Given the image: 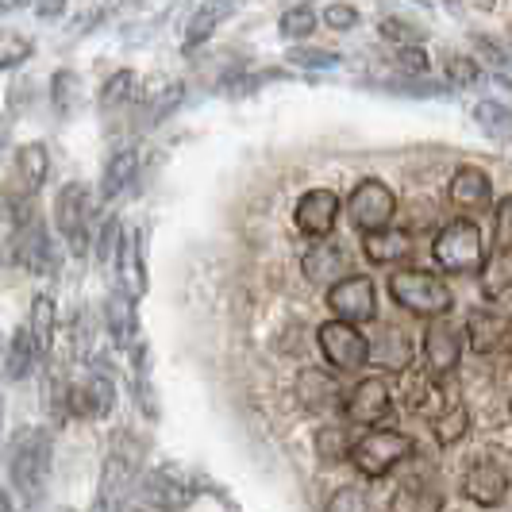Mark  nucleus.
Wrapping results in <instances>:
<instances>
[{
    "label": "nucleus",
    "instance_id": "37",
    "mask_svg": "<svg viewBox=\"0 0 512 512\" xmlns=\"http://www.w3.org/2000/svg\"><path fill=\"white\" fill-rule=\"evenodd\" d=\"M378 31H382L385 43H393V47H420L424 35H428L424 27L405 20V16H385L382 24H378Z\"/></svg>",
    "mask_w": 512,
    "mask_h": 512
},
{
    "label": "nucleus",
    "instance_id": "35",
    "mask_svg": "<svg viewBox=\"0 0 512 512\" xmlns=\"http://www.w3.org/2000/svg\"><path fill=\"white\" fill-rule=\"evenodd\" d=\"M139 97V74H131V70H120V74H112L104 81L101 89V108L104 112H112L116 104H131Z\"/></svg>",
    "mask_w": 512,
    "mask_h": 512
},
{
    "label": "nucleus",
    "instance_id": "23",
    "mask_svg": "<svg viewBox=\"0 0 512 512\" xmlns=\"http://www.w3.org/2000/svg\"><path fill=\"white\" fill-rule=\"evenodd\" d=\"M43 359L35 335H31V324L16 328L12 339H8V355H4V370H8V382H27L35 374V366Z\"/></svg>",
    "mask_w": 512,
    "mask_h": 512
},
{
    "label": "nucleus",
    "instance_id": "32",
    "mask_svg": "<svg viewBox=\"0 0 512 512\" xmlns=\"http://www.w3.org/2000/svg\"><path fill=\"white\" fill-rule=\"evenodd\" d=\"M466 428H470V412L462 409V405H447L443 412L432 416V436H436L439 447L459 443V439L466 436Z\"/></svg>",
    "mask_w": 512,
    "mask_h": 512
},
{
    "label": "nucleus",
    "instance_id": "4",
    "mask_svg": "<svg viewBox=\"0 0 512 512\" xmlns=\"http://www.w3.org/2000/svg\"><path fill=\"white\" fill-rule=\"evenodd\" d=\"M432 258L447 274H478L486 266L482 255V231L474 220H451L432 243Z\"/></svg>",
    "mask_w": 512,
    "mask_h": 512
},
{
    "label": "nucleus",
    "instance_id": "2",
    "mask_svg": "<svg viewBox=\"0 0 512 512\" xmlns=\"http://www.w3.org/2000/svg\"><path fill=\"white\" fill-rule=\"evenodd\" d=\"M139 474H143V439L135 436L131 428H120L116 436L108 439V451H104L97 512H124Z\"/></svg>",
    "mask_w": 512,
    "mask_h": 512
},
{
    "label": "nucleus",
    "instance_id": "19",
    "mask_svg": "<svg viewBox=\"0 0 512 512\" xmlns=\"http://www.w3.org/2000/svg\"><path fill=\"white\" fill-rule=\"evenodd\" d=\"M301 266H305L308 282L328 285V289L351 274V258H347V251H343L339 243H328V239H316V247H308V255Z\"/></svg>",
    "mask_w": 512,
    "mask_h": 512
},
{
    "label": "nucleus",
    "instance_id": "33",
    "mask_svg": "<svg viewBox=\"0 0 512 512\" xmlns=\"http://www.w3.org/2000/svg\"><path fill=\"white\" fill-rule=\"evenodd\" d=\"M474 120H478V128L493 135V139H512V112L505 104L497 101H478L474 104Z\"/></svg>",
    "mask_w": 512,
    "mask_h": 512
},
{
    "label": "nucleus",
    "instance_id": "44",
    "mask_svg": "<svg viewBox=\"0 0 512 512\" xmlns=\"http://www.w3.org/2000/svg\"><path fill=\"white\" fill-rule=\"evenodd\" d=\"M31 51H35V43H31L27 35L8 31V35H4V47H0V66H4V70H16L20 62L31 58Z\"/></svg>",
    "mask_w": 512,
    "mask_h": 512
},
{
    "label": "nucleus",
    "instance_id": "15",
    "mask_svg": "<svg viewBox=\"0 0 512 512\" xmlns=\"http://www.w3.org/2000/svg\"><path fill=\"white\" fill-rule=\"evenodd\" d=\"M505 493H509V478H505V470L497 462L489 459L470 462V470L462 478V497L466 501H474L482 509H497L505 501Z\"/></svg>",
    "mask_w": 512,
    "mask_h": 512
},
{
    "label": "nucleus",
    "instance_id": "8",
    "mask_svg": "<svg viewBox=\"0 0 512 512\" xmlns=\"http://www.w3.org/2000/svg\"><path fill=\"white\" fill-rule=\"evenodd\" d=\"M116 405V378H112V366L101 359L89 362V370L70 382V412L77 416H93V420H104Z\"/></svg>",
    "mask_w": 512,
    "mask_h": 512
},
{
    "label": "nucleus",
    "instance_id": "6",
    "mask_svg": "<svg viewBox=\"0 0 512 512\" xmlns=\"http://www.w3.org/2000/svg\"><path fill=\"white\" fill-rule=\"evenodd\" d=\"M54 220H58V235L70 243V251L77 258L89 255V228H93V197H89V185L70 181L58 189V201H54Z\"/></svg>",
    "mask_w": 512,
    "mask_h": 512
},
{
    "label": "nucleus",
    "instance_id": "7",
    "mask_svg": "<svg viewBox=\"0 0 512 512\" xmlns=\"http://www.w3.org/2000/svg\"><path fill=\"white\" fill-rule=\"evenodd\" d=\"M316 343H320V351H324V359L332 362L335 370H343V374H355L362 370L366 362H370V339L359 332V324H351V320H328V324H320V332H316Z\"/></svg>",
    "mask_w": 512,
    "mask_h": 512
},
{
    "label": "nucleus",
    "instance_id": "50",
    "mask_svg": "<svg viewBox=\"0 0 512 512\" xmlns=\"http://www.w3.org/2000/svg\"><path fill=\"white\" fill-rule=\"evenodd\" d=\"M474 4H478V8H493V4H497V0H474Z\"/></svg>",
    "mask_w": 512,
    "mask_h": 512
},
{
    "label": "nucleus",
    "instance_id": "41",
    "mask_svg": "<svg viewBox=\"0 0 512 512\" xmlns=\"http://www.w3.org/2000/svg\"><path fill=\"white\" fill-rule=\"evenodd\" d=\"M470 43H474V51H478V62L489 66L493 74H505V70L512 66V54L505 51L501 43H493V39H486V35H474Z\"/></svg>",
    "mask_w": 512,
    "mask_h": 512
},
{
    "label": "nucleus",
    "instance_id": "48",
    "mask_svg": "<svg viewBox=\"0 0 512 512\" xmlns=\"http://www.w3.org/2000/svg\"><path fill=\"white\" fill-rule=\"evenodd\" d=\"M35 12H39L43 20H54V16H62V12H66V0H39V4H35Z\"/></svg>",
    "mask_w": 512,
    "mask_h": 512
},
{
    "label": "nucleus",
    "instance_id": "1",
    "mask_svg": "<svg viewBox=\"0 0 512 512\" xmlns=\"http://www.w3.org/2000/svg\"><path fill=\"white\" fill-rule=\"evenodd\" d=\"M54 443L47 428H20L8 439V482L24 505H39L51 486Z\"/></svg>",
    "mask_w": 512,
    "mask_h": 512
},
{
    "label": "nucleus",
    "instance_id": "39",
    "mask_svg": "<svg viewBox=\"0 0 512 512\" xmlns=\"http://www.w3.org/2000/svg\"><path fill=\"white\" fill-rule=\"evenodd\" d=\"M351 447H355V439H347V432L335 428V424H328V428L316 432V455H320L324 462L351 459Z\"/></svg>",
    "mask_w": 512,
    "mask_h": 512
},
{
    "label": "nucleus",
    "instance_id": "43",
    "mask_svg": "<svg viewBox=\"0 0 512 512\" xmlns=\"http://www.w3.org/2000/svg\"><path fill=\"white\" fill-rule=\"evenodd\" d=\"M393 66H397V74L405 77H428V70H432L428 54L420 51V47H397L393 51Z\"/></svg>",
    "mask_w": 512,
    "mask_h": 512
},
{
    "label": "nucleus",
    "instance_id": "24",
    "mask_svg": "<svg viewBox=\"0 0 512 512\" xmlns=\"http://www.w3.org/2000/svg\"><path fill=\"white\" fill-rule=\"evenodd\" d=\"M297 397H301V405L305 409H328V405H343V389L335 382L332 374H324V370H301L297 374Z\"/></svg>",
    "mask_w": 512,
    "mask_h": 512
},
{
    "label": "nucleus",
    "instance_id": "45",
    "mask_svg": "<svg viewBox=\"0 0 512 512\" xmlns=\"http://www.w3.org/2000/svg\"><path fill=\"white\" fill-rule=\"evenodd\" d=\"M328 512H370V501L359 486H343L328 497Z\"/></svg>",
    "mask_w": 512,
    "mask_h": 512
},
{
    "label": "nucleus",
    "instance_id": "46",
    "mask_svg": "<svg viewBox=\"0 0 512 512\" xmlns=\"http://www.w3.org/2000/svg\"><path fill=\"white\" fill-rule=\"evenodd\" d=\"M324 24L332 27V31H355L359 27V12L351 4H343V0H335V4L324 8Z\"/></svg>",
    "mask_w": 512,
    "mask_h": 512
},
{
    "label": "nucleus",
    "instance_id": "28",
    "mask_svg": "<svg viewBox=\"0 0 512 512\" xmlns=\"http://www.w3.org/2000/svg\"><path fill=\"white\" fill-rule=\"evenodd\" d=\"M389 512H443V497L428 478H412L405 486H397Z\"/></svg>",
    "mask_w": 512,
    "mask_h": 512
},
{
    "label": "nucleus",
    "instance_id": "29",
    "mask_svg": "<svg viewBox=\"0 0 512 512\" xmlns=\"http://www.w3.org/2000/svg\"><path fill=\"white\" fill-rule=\"evenodd\" d=\"M235 4H239V0H205V4H201V12L189 20V31H185V47H201L208 35H212V27H220V20L228 16Z\"/></svg>",
    "mask_w": 512,
    "mask_h": 512
},
{
    "label": "nucleus",
    "instance_id": "22",
    "mask_svg": "<svg viewBox=\"0 0 512 512\" xmlns=\"http://www.w3.org/2000/svg\"><path fill=\"white\" fill-rule=\"evenodd\" d=\"M362 255L370 258L374 266H393L405 262L412 255V235L401 228H378L362 231Z\"/></svg>",
    "mask_w": 512,
    "mask_h": 512
},
{
    "label": "nucleus",
    "instance_id": "17",
    "mask_svg": "<svg viewBox=\"0 0 512 512\" xmlns=\"http://www.w3.org/2000/svg\"><path fill=\"white\" fill-rule=\"evenodd\" d=\"M366 339H370V362H374L378 370L405 374L412 366V339L401 332L397 324H378Z\"/></svg>",
    "mask_w": 512,
    "mask_h": 512
},
{
    "label": "nucleus",
    "instance_id": "5",
    "mask_svg": "<svg viewBox=\"0 0 512 512\" xmlns=\"http://www.w3.org/2000/svg\"><path fill=\"white\" fill-rule=\"evenodd\" d=\"M412 455H416V443L409 436H401V432H385V428L366 432L351 447V462H355V470L366 474V478H385L389 470H397Z\"/></svg>",
    "mask_w": 512,
    "mask_h": 512
},
{
    "label": "nucleus",
    "instance_id": "3",
    "mask_svg": "<svg viewBox=\"0 0 512 512\" xmlns=\"http://www.w3.org/2000/svg\"><path fill=\"white\" fill-rule=\"evenodd\" d=\"M389 297L401 308H409L412 316H447L455 297L443 278L428 274V270H393L389 274Z\"/></svg>",
    "mask_w": 512,
    "mask_h": 512
},
{
    "label": "nucleus",
    "instance_id": "42",
    "mask_svg": "<svg viewBox=\"0 0 512 512\" xmlns=\"http://www.w3.org/2000/svg\"><path fill=\"white\" fill-rule=\"evenodd\" d=\"M493 251H512V193L493 208Z\"/></svg>",
    "mask_w": 512,
    "mask_h": 512
},
{
    "label": "nucleus",
    "instance_id": "20",
    "mask_svg": "<svg viewBox=\"0 0 512 512\" xmlns=\"http://www.w3.org/2000/svg\"><path fill=\"white\" fill-rule=\"evenodd\" d=\"M447 197L462 212H482V208H489V197H493V181L478 166H459L451 185H447Z\"/></svg>",
    "mask_w": 512,
    "mask_h": 512
},
{
    "label": "nucleus",
    "instance_id": "14",
    "mask_svg": "<svg viewBox=\"0 0 512 512\" xmlns=\"http://www.w3.org/2000/svg\"><path fill=\"white\" fill-rule=\"evenodd\" d=\"M466 339L478 355H497L501 347H509L512 339V324L505 312L497 308H470L466 316Z\"/></svg>",
    "mask_w": 512,
    "mask_h": 512
},
{
    "label": "nucleus",
    "instance_id": "27",
    "mask_svg": "<svg viewBox=\"0 0 512 512\" xmlns=\"http://www.w3.org/2000/svg\"><path fill=\"white\" fill-rule=\"evenodd\" d=\"M139 174V154L124 147V151H116L108 158V166H104V178H101V197L104 201H116V197H124L131 189V181Z\"/></svg>",
    "mask_w": 512,
    "mask_h": 512
},
{
    "label": "nucleus",
    "instance_id": "25",
    "mask_svg": "<svg viewBox=\"0 0 512 512\" xmlns=\"http://www.w3.org/2000/svg\"><path fill=\"white\" fill-rule=\"evenodd\" d=\"M47 174H51V154H47V147L43 143H24L16 151V178H20L24 197H35L43 189Z\"/></svg>",
    "mask_w": 512,
    "mask_h": 512
},
{
    "label": "nucleus",
    "instance_id": "13",
    "mask_svg": "<svg viewBox=\"0 0 512 512\" xmlns=\"http://www.w3.org/2000/svg\"><path fill=\"white\" fill-rule=\"evenodd\" d=\"M297 231L305 239H328L335 231V220H339V197L335 189H308L305 197L297 201Z\"/></svg>",
    "mask_w": 512,
    "mask_h": 512
},
{
    "label": "nucleus",
    "instance_id": "9",
    "mask_svg": "<svg viewBox=\"0 0 512 512\" xmlns=\"http://www.w3.org/2000/svg\"><path fill=\"white\" fill-rule=\"evenodd\" d=\"M347 212H351L359 231L389 228V220L397 212V193L382 178H362L351 193V201H347Z\"/></svg>",
    "mask_w": 512,
    "mask_h": 512
},
{
    "label": "nucleus",
    "instance_id": "30",
    "mask_svg": "<svg viewBox=\"0 0 512 512\" xmlns=\"http://www.w3.org/2000/svg\"><path fill=\"white\" fill-rule=\"evenodd\" d=\"M482 293L489 301H501L512 293V251H493L482 266Z\"/></svg>",
    "mask_w": 512,
    "mask_h": 512
},
{
    "label": "nucleus",
    "instance_id": "36",
    "mask_svg": "<svg viewBox=\"0 0 512 512\" xmlns=\"http://www.w3.org/2000/svg\"><path fill=\"white\" fill-rule=\"evenodd\" d=\"M51 101L58 108V116H70L77 104H81V77L74 70H58L51 77Z\"/></svg>",
    "mask_w": 512,
    "mask_h": 512
},
{
    "label": "nucleus",
    "instance_id": "10",
    "mask_svg": "<svg viewBox=\"0 0 512 512\" xmlns=\"http://www.w3.org/2000/svg\"><path fill=\"white\" fill-rule=\"evenodd\" d=\"M197 482H193V474H185L178 466H158L147 474V482H143V497H147V505L162 512H178V509H189L193 501H197Z\"/></svg>",
    "mask_w": 512,
    "mask_h": 512
},
{
    "label": "nucleus",
    "instance_id": "40",
    "mask_svg": "<svg viewBox=\"0 0 512 512\" xmlns=\"http://www.w3.org/2000/svg\"><path fill=\"white\" fill-rule=\"evenodd\" d=\"M285 62H293L297 70H335L339 54L324 51V47H293V51L285 54Z\"/></svg>",
    "mask_w": 512,
    "mask_h": 512
},
{
    "label": "nucleus",
    "instance_id": "12",
    "mask_svg": "<svg viewBox=\"0 0 512 512\" xmlns=\"http://www.w3.org/2000/svg\"><path fill=\"white\" fill-rule=\"evenodd\" d=\"M393 409V393H389V385L382 378H362L355 382V389L343 397V412H347V420L351 424H362V428H374V424H382L385 416Z\"/></svg>",
    "mask_w": 512,
    "mask_h": 512
},
{
    "label": "nucleus",
    "instance_id": "21",
    "mask_svg": "<svg viewBox=\"0 0 512 512\" xmlns=\"http://www.w3.org/2000/svg\"><path fill=\"white\" fill-rule=\"evenodd\" d=\"M116 285L128 293L131 301L143 297L147 289V270H143V247H139V231H124L120 251H116Z\"/></svg>",
    "mask_w": 512,
    "mask_h": 512
},
{
    "label": "nucleus",
    "instance_id": "18",
    "mask_svg": "<svg viewBox=\"0 0 512 512\" xmlns=\"http://www.w3.org/2000/svg\"><path fill=\"white\" fill-rule=\"evenodd\" d=\"M20 262H24L31 274H39V278H51L54 270H58V251H54V239L51 231L43 228L35 216L20 224Z\"/></svg>",
    "mask_w": 512,
    "mask_h": 512
},
{
    "label": "nucleus",
    "instance_id": "26",
    "mask_svg": "<svg viewBox=\"0 0 512 512\" xmlns=\"http://www.w3.org/2000/svg\"><path fill=\"white\" fill-rule=\"evenodd\" d=\"M104 316H108V332L116 339V347H135V301L116 285L108 293V305H104Z\"/></svg>",
    "mask_w": 512,
    "mask_h": 512
},
{
    "label": "nucleus",
    "instance_id": "47",
    "mask_svg": "<svg viewBox=\"0 0 512 512\" xmlns=\"http://www.w3.org/2000/svg\"><path fill=\"white\" fill-rule=\"evenodd\" d=\"M447 74H451V81H455V85H474V81H478V77H482V70H478V62H474V58H451V62H447Z\"/></svg>",
    "mask_w": 512,
    "mask_h": 512
},
{
    "label": "nucleus",
    "instance_id": "49",
    "mask_svg": "<svg viewBox=\"0 0 512 512\" xmlns=\"http://www.w3.org/2000/svg\"><path fill=\"white\" fill-rule=\"evenodd\" d=\"M12 493H16L12 486L0 493V512H16V501H12Z\"/></svg>",
    "mask_w": 512,
    "mask_h": 512
},
{
    "label": "nucleus",
    "instance_id": "38",
    "mask_svg": "<svg viewBox=\"0 0 512 512\" xmlns=\"http://www.w3.org/2000/svg\"><path fill=\"white\" fill-rule=\"evenodd\" d=\"M278 31H282L289 43H301V39H308V35L316 31V12H312L308 4H293V8H285L282 12Z\"/></svg>",
    "mask_w": 512,
    "mask_h": 512
},
{
    "label": "nucleus",
    "instance_id": "16",
    "mask_svg": "<svg viewBox=\"0 0 512 512\" xmlns=\"http://www.w3.org/2000/svg\"><path fill=\"white\" fill-rule=\"evenodd\" d=\"M459 359H462V335L447 320L432 316V324L424 332V362H428V370L436 378H447L451 370H459Z\"/></svg>",
    "mask_w": 512,
    "mask_h": 512
},
{
    "label": "nucleus",
    "instance_id": "52",
    "mask_svg": "<svg viewBox=\"0 0 512 512\" xmlns=\"http://www.w3.org/2000/svg\"><path fill=\"white\" fill-rule=\"evenodd\" d=\"M62 512H74V509H62Z\"/></svg>",
    "mask_w": 512,
    "mask_h": 512
},
{
    "label": "nucleus",
    "instance_id": "34",
    "mask_svg": "<svg viewBox=\"0 0 512 512\" xmlns=\"http://www.w3.org/2000/svg\"><path fill=\"white\" fill-rule=\"evenodd\" d=\"M131 362H135V397H139V405L147 416H158V405H154V385H151V359H147V347L143 343H135L131 347Z\"/></svg>",
    "mask_w": 512,
    "mask_h": 512
},
{
    "label": "nucleus",
    "instance_id": "31",
    "mask_svg": "<svg viewBox=\"0 0 512 512\" xmlns=\"http://www.w3.org/2000/svg\"><path fill=\"white\" fill-rule=\"evenodd\" d=\"M54 320H58V308H54L51 297H35L31 301V312H27V324H31V335H35V343H39V351L47 355L54 347Z\"/></svg>",
    "mask_w": 512,
    "mask_h": 512
},
{
    "label": "nucleus",
    "instance_id": "11",
    "mask_svg": "<svg viewBox=\"0 0 512 512\" xmlns=\"http://www.w3.org/2000/svg\"><path fill=\"white\" fill-rule=\"evenodd\" d=\"M328 308H332L339 320H351V324H370L374 312H378V293L374 282L362 278V274H347L343 282H335L328 289Z\"/></svg>",
    "mask_w": 512,
    "mask_h": 512
},
{
    "label": "nucleus",
    "instance_id": "51",
    "mask_svg": "<svg viewBox=\"0 0 512 512\" xmlns=\"http://www.w3.org/2000/svg\"><path fill=\"white\" fill-rule=\"evenodd\" d=\"M16 4H24V0H4V8H16Z\"/></svg>",
    "mask_w": 512,
    "mask_h": 512
}]
</instances>
